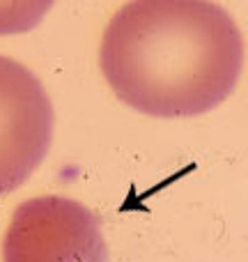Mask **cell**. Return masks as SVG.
<instances>
[{"instance_id": "cell-1", "label": "cell", "mask_w": 248, "mask_h": 262, "mask_svg": "<svg viewBox=\"0 0 248 262\" xmlns=\"http://www.w3.org/2000/svg\"><path fill=\"white\" fill-rule=\"evenodd\" d=\"M99 60L126 106L152 118H193L235 90L244 39L214 3L140 0L110 18Z\"/></svg>"}, {"instance_id": "cell-2", "label": "cell", "mask_w": 248, "mask_h": 262, "mask_svg": "<svg viewBox=\"0 0 248 262\" xmlns=\"http://www.w3.org/2000/svg\"><path fill=\"white\" fill-rule=\"evenodd\" d=\"M3 262H108L101 221L72 198H30L9 221Z\"/></svg>"}, {"instance_id": "cell-3", "label": "cell", "mask_w": 248, "mask_h": 262, "mask_svg": "<svg viewBox=\"0 0 248 262\" xmlns=\"http://www.w3.org/2000/svg\"><path fill=\"white\" fill-rule=\"evenodd\" d=\"M53 106L41 81L0 55V195L18 189L49 154Z\"/></svg>"}]
</instances>
